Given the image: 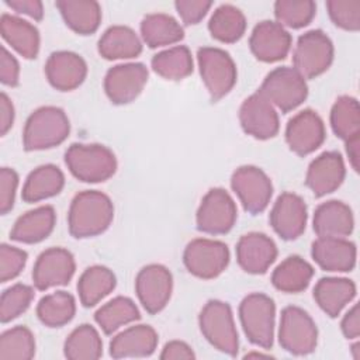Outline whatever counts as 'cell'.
<instances>
[{"mask_svg":"<svg viewBox=\"0 0 360 360\" xmlns=\"http://www.w3.org/2000/svg\"><path fill=\"white\" fill-rule=\"evenodd\" d=\"M114 218V205L110 197L97 190H84L76 194L68 212V226L72 236L82 239L103 233Z\"/></svg>","mask_w":360,"mask_h":360,"instance_id":"cell-1","label":"cell"},{"mask_svg":"<svg viewBox=\"0 0 360 360\" xmlns=\"http://www.w3.org/2000/svg\"><path fill=\"white\" fill-rule=\"evenodd\" d=\"M70 132L66 112L55 105L37 108L25 121L22 145L25 150H42L58 146Z\"/></svg>","mask_w":360,"mask_h":360,"instance_id":"cell-2","label":"cell"},{"mask_svg":"<svg viewBox=\"0 0 360 360\" xmlns=\"http://www.w3.org/2000/svg\"><path fill=\"white\" fill-rule=\"evenodd\" d=\"M70 173L86 183L110 179L117 170V159L111 149L100 143H72L65 152Z\"/></svg>","mask_w":360,"mask_h":360,"instance_id":"cell-3","label":"cell"},{"mask_svg":"<svg viewBox=\"0 0 360 360\" xmlns=\"http://www.w3.org/2000/svg\"><path fill=\"white\" fill-rule=\"evenodd\" d=\"M274 301L262 292L246 295L239 305V318L250 343L270 349L274 338Z\"/></svg>","mask_w":360,"mask_h":360,"instance_id":"cell-4","label":"cell"},{"mask_svg":"<svg viewBox=\"0 0 360 360\" xmlns=\"http://www.w3.org/2000/svg\"><path fill=\"white\" fill-rule=\"evenodd\" d=\"M198 323L204 338L219 352L236 356L239 350L238 332L231 307L219 300L208 301L200 312Z\"/></svg>","mask_w":360,"mask_h":360,"instance_id":"cell-5","label":"cell"},{"mask_svg":"<svg viewBox=\"0 0 360 360\" xmlns=\"http://www.w3.org/2000/svg\"><path fill=\"white\" fill-rule=\"evenodd\" d=\"M278 342L284 350L295 356H304L315 350L318 329L307 311L294 305L281 311Z\"/></svg>","mask_w":360,"mask_h":360,"instance_id":"cell-6","label":"cell"},{"mask_svg":"<svg viewBox=\"0 0 360 360\" xmlns=\"http://www.w3.org/2000/svg\"><path fill=\"white\" fill-rule=\"evenodd\" d=\"M257 91L273 105L287 112L302 104L308 96V86L305 79L294 68L281 66L264 77Z\"/></svg>","mask_w":360,"mask_h":360,"instance_id":"cell-7","label":"cell"},{"mask_svg":"<svg viewBox=\"0 0 360 360\" xmlns=\"http://www.w3.org/2000/svg\"><path fill=\"white\" fill-rule=\"evenodd\" d=\"M333 60V44L321 30H311L300 35L292 53L294 69L304 77L322 75Z\"/></svg>","mask_w":360,"mask_h":360,"instance_id":"cell-8","label":"cell"},{"mask_svg":"<svg viewBox=\"0 0 360 360\" xmlns=\"http://www.w3.org/2000/svg\"><path fill=\"white\" fill-rule=\"evenodd\" d=\"M202 82L212 100L226 96L236 83V65L231 55L212 46H202L197 52Z\"/></svg>","mask_w":360,"mask_h":360,"instance_id":"cell-9","label":"cell"},{"mask_svg":"<svg viewBox=\"0 0 360 360\" xmlns=\"http://www.w3.org/2000/svg\"><path fill=\"white\" fill-rule=\"evenodd\" d=\"M183 262L193 276L204 280L215 278L229 263V249L221 240L193 239L184 249Z\"/></svg>","mask_w":360,"mask_h":360,"instance_id":"cell-10","label":"cell"},{"mask_svg":"<svg viewBox=\"0 0 360 360\" xmlns=\"http://www.w3.org/2000/svg\"><path fill=\"white\" fill-rule=\"evenodd\" d=\"M238 217L232 197L224 188H211L201 200L197 210V228L204 233H226L235 225Z\"/></svg>","mask_w":360,"mask_h":360,"instance_id":"cell-11","label":"cell"},{"mask_svg":"<svg viewBox=\"0 0 360 360\" xmlns=\"http://www.w3.org/2000/svg\"><path fill=\"white\" fill-rule=\"evenodd\" d=\"M232 190L236 193L243 208L250 214L266 210L273 194V184L269 176L256 166H240L231 177Z\"/></svg>","mask_w":360,"mask_h":360,"instance_id":"cell-12","label":"cell"},{"mask_svg":"<svg viewBox=\"0 0 360 360\" xmlns=\"http://www.w3.org/2000/svg\"><path fill=\"white\" fill-rule=\"evenodd\" d=\"M172 288V273L162 264H148L136 274L135 291L139 302L149 314H158L167 305Z\"/></svg>","mask_w":360,"mask_h":360,"instance_id":"cell-13","label":"cell"},{"mask_svg":"<svg viewBox=\"0 0 360 360\" xmlns=\"http://www.w3.org/2000/svg\"><path fill=\"white\" fill-rule=\"evenodd\" d=\"M148 82V69L143 63H121L107 70L104 90L114 104L134 101Z\"/></svg>","mask_w":360,"mask_h":360,"instance_id":"cell-14","label":"cell"},{"mask_svg":"<svg viewBox=\"0 0 360 360\" xmlns=\"http://www.w3.org/2000/svg\"><path fill=\"white\" fill-rule=\"evenodd\" d=\"M73 255L63 248H49L35 260L32 281L37 290H48L56 285H66L75 274Z\"/></svg>","mask_w":360,"mask_h":360,"instance_id":"cell-15","label":"cell"},{"mask_svg":"<svg viewBox=\"0 0 360 360\" xmlns=\"http://www.w3.org/2000/svg\"><path fill=\"white\" fill-rule=\"evenodd\" d=\"M243 131L256 139H270L277 135L280 122L273 104L259 91L249 96L239 108Z\"/></svg>","mask_w":360,"mask_h":360,"instance_id":"cell-16","label":"cell"},{"mask_svg":"<svg viewBox=\"0 0 360 360\" xmlns=\"http://www.w3.org/2000/svg\"><path fill=\"white\" fill-rule=\"evenodd\" d=\"M285 141L290 149L300 156L312 153L325 141L322 118L309 108L297 112L285 127Z\"/></svg>","mask_w":360,"mask_h":360,"instance_id":"cell-17","label":"cell"},{"mask_svg":"<svg viewBox=\"0 0 360 360\" xmlns=\"http://www.w3.org/2000/svg\"><path fill=\"white\" fill-rule=\"evenodd\" d=\"M269 219L280 238L285 240L297 239L305 231L307 205L298 194L283 193L277 197Z\"/></svg>","mask_w":360,"mask_h":360,"instance_id":"cell-18","label":"cell"},{"mask_svg":"<svg viewBox=\"0 0 360 360\" xmlns=\"http://www.w3.org/2000/svg\"><path fill=\"white\" fill-rule=\"evenodd\" d=\"M249 45L252 53L259 60L277 62L287 56L291 48V35L278 22L264 20L255 25Z\"/></svg>","mask_w":360,"mask_h":360,"instance_id":"cell-19","label":"cell"},{"mask_svg":"<svg viewBox=\"0 0 360 360\" xmlns=\"http://www.w3.org/2000/svg\"><path fill=\"white\" fill-rule=\"evenodd\" d=\"M346 169L339 152L328 150L316 156L308 166L305 184L316 197L335 191L345 180Z\"/></svg>","mask_w":360,"mask_h":360,"instance_id":"cell-20","label":"cell"},{"mask_svg":"<svg viewBox=\"0 0 360 360\" xmlns=\"http://www.w3.org/2000/svg\"><path fill=\"white\" fill-rule=\"evenodd\" d=\"M277 246L271 238L262 232H249L240 236L236 245L239 266L250 274H263L274 263Z\"/></svg>","mask_w":360,"mask_h":360,"instance_id":"cell-21","label":"cell"},{"mask_svg":"<svg viewBox=\"0 0 360 360\" xmlns=\"http://www.w3.org/2000/svg\"><path fill=\"white\" fill-rule=\"evenodd\" d=\"M45 75L52 87L69 91L79 87L87 75L84 59L72 51H58L49 55L45 63Z\"/></svg>","mask_w":360,"mask_h":360,"instance_id":"cell-22","label":"cell"},{"mask_svg":"<svg viewBox=\"0 0 360 360\" xmlns=\"http://www.w3.org/2000/svg\"><path fill=\"white\" fill-rule=\"evenodd\" d=\"M312 259L326 271H350L356 264V245L346 238H318L312 243Z\"/></svg>","mask_w":360,"mask_h":360,"instance_id":"cell-23","label":"cell"},{"mask_svg":"<svg viewBox=\"0 0 360 360\" xmlns=\"http://www.w3.org/2000/svg\"><path fill=\"white\" fill-rule=\"evenodd\" d=\"M312 226L318 238H346L353 232V212L347 204L329 200L315 210Z\"/></svg>","mask_w":360,"mask_h":360,"instance_id":"cell-24","label":"cell"},{"mask_svg":"<svg viewBox=\"0 0 360 360\" xmlns=\"http://www.w3.org/2000/svg\"><path fill=\"white\" fill-rule=\"evenodd\" d=\"M158 346V333L149 325L129 326L110 343V354L114 359L124 357H148Z\"/></svg>","mask_w":360,"mask_h":360,"instance_id":"cell-25","label":"cell"},{"mask_svg":"<svg viewBox=\"0 0 360 360\" xmlns=\"http://www.w3.org/2000/svg\"><path fill=\"white\" fill-rule=\"evenodd\" d=\"M56 214L53 207L42 205L27 211L14 222L10 238L22 243H38L44 240L55 226Z\"/></svg>","mask_w":360,"mask_h":360,"instance_id":"cell-26","label":"cell"},{"mask_svg":"<svg viewBox=\"0 0 360 360\" xmlns=\"http://www.w3.org/2000/svg\"><path fill=\"white\" fill-rule=\"evenodd\" d=\"M354 295L356 284L343 277H323L314 288V298L316 304L330 318H336L354 298Z\"/></svg>","mask_w":360,"mask_h":360,"instance_id":"cell-27","label":"cell"},{"mask_svg":"<svg viewBox=\"0 0 360 360\" xmlns=\"http://www.w3.org/2000/svg\"><path fill=\"white\" fill-rule=\"evenodd\" d=\"M0 32L21 56L32 59L39 51V32L31 22L11 14H1Z\"/></svg>","mask_w":360,"mask_h":360,"instance_id":"cell-28","label":"cell"},{"mask_svg":"<svg viewBox=\"0 0 360 360\" xmlns=\"http://www.w3.org/2000/svg\"><path fill=\"white\" fill-rule=\"evenodd\" d=\"M141 51V39L135 31L127 25H111L98 39L100 55L110 60L135 58Z\"/></svg>","mask_w":360,"mask_h":360,"instance_id":"cell-29","label":"cell"},{"mask_svg":"<svg viewBox=\"0 0 360 360\" xmlns=\"http://www.w3.org/2000/svg\"><path fill=\"white\" fill-rule=\"evenodd\" d=\"M63 184L65 176L58 166L42 165L28 174L21 191V197L27 202H37L59 194Z\"/></svg>","mask_w":360,"mask_h":360,"instance_id":"cell-30","label":"cell"},{"mask_svg":"<svg viewBox=\"0 0 360 360\" xmlns=\"http://www.w3.org/2000/svg\"><path fill=\"white\" fill-rule=\"evenodd\" d=\"M59 8L65 22L75 32L87 35L93 34L101 21V7L94 0H58Z\"/></svg>","mask_w":360,"mask_h":360,"instance_id":"cell-31","label":"cell"},{"mask_svg":"<svg viewBox=\"0 0 360 360\" xmlns=\"http://www.w3.org/2000/svg\"><path fill=\"white\" fill-rule=\"evenodd\" d=\"M115 276L105 266L87 267L79 281L77 292L83 307H94L115 288Z\"/></svg>","mask_w":360,"mask_h":360,"instance_id":"cell-32","label":"cell"},{"mask_svg":"<svg viewBox=\"0 0 360 360\" xmlns=\"http://www.w3.org/2000/svg\"><path fill=\"white\" fill-rule=\"evenodd\" d=\"M314 276L312 266L300 256H288L273 271L271 283L283 292L304 291Z\"/></svg>","mask_w":360,"mask_h":360,"instance_id":"cell-33","label":"cell"},{"mask_svg":"<svg viewBox=\"0 0 360 360\" xmlns=\"http://www.w3.org/2000/svg\"><path fill=\"white\" fill-rule=\"evenodd\" d=\"M141 34L146 45L150 48L176 44L184 37L183 27L177 20L165 13L145 15L141 21Z\"/></svg>","mask_w":360,"mask_h":360,"instance_id":"cell-34","label":"cell"},{"mask_svg":"<svg viewBox=\"0 0 360 360\" xmlns=\"http://www.w3.org/2000/svg\"><path fill=\"white\" fill-rule=\"evenodd\" d=\"M208 30L211 35L221 42H236L246 30L245 14L232 4H221L212 13Z\"/></svg>","mask_w":360,"mask_h":360,"instance_id":"cell-35","label":"cell"},{"mask_svg":"<svg viewBox=\"0 0 360 360\" xmlns=\"http://www.w3.org/2000/svg\"><path fill=\"white\" fill-rule=\"evenodd\" d=\"M141 318L135 302L128 297H115L103 307H100L94 319L105 335H111L121 326L138 321Z\"/></svg>","mask_w":360,"mask_h":360,"instance_id":"cell-36","label":"cell"},{"mask_svg":"<svg viewBox=\"0 0 360 360\" xmlns=\"http://www.w3.org/2000/svg\"><path fill=\"white\" fill-rule=\"evenodd\" d=\"M76 312V302L72 294L55 291L42 297L37 305L39 321L49 328H59L70 322Z\"/></svg>","mask_w":360,"mask_h":360,"instance_id":"cell-37","label":"cell"},{"mask_svg":"<svg viewBox=\"0 0 360 360\" xmlns=\"http://www.w3.org/2000/svg\"><path fill=\"white\" fill-rule=\"evenodd\" d=\"M63 350L70 360H96L103 354V342L94 326L82 323L70 332Z\"/></svg>","mask_w":360,"mask_h":360,"instance_id":"cell-38","label":"cell"},{"mask_svg":"<svg viewBox=\"0 0 360 360\" xmlns=\"http://www.w3.org/2000/svg\"><path fill=\"white\" fill-rule=\"evenodd\" d=\"M330 125L336 136L352 139L360 135V107L359 101L352 96H340L330 110Z\"/></svg>","mask_w":360,"mask_h":360,"instance_id":"cell-39","label":"cell"},{"mask_svg":"<svg viewBox=\"0 0 360 360\" xmlns=\"http://www.w3.org/2000/svg\"><path fill=\"white\" fill-rule=\"evenodd\" d=\"M152 69L167 80H180L193 72V58L187 46L177 45L156 53Z\"/></svg>","mask_w":360,"mask_h":360,"instance_id":"cell-40","label":"cell"},{"mask_svg":"<svg viewBox=\"0 0 360 360\" xmlns=\"http://www.w3.org/2000/svg\"><path fill=\"white\" fill-rule=\"evenodd\" d=\"M35 354V339L27 326H14L1 333V360H30Z\"/></svg>","mask_w":360,"mask_h":360,"instance_id":"cell-41","label":"cell"},{"mask_svg":"<svg viewBox=\"0 0 360 360\" xmlns=\"http://www.w3.org/2000/svg\"><path fill=\"white\" fill-rule=\"evenodd\" d=\"M315 13L316 4L312 0H277L274 3V15L283 27H305L312 21Z\"/></svg>","mask_w":360,"mask_h":360,"instance_id":"cell-42","label":"cell"},{"mask_svg":"<svg viewBox=\"0 0 360 360\" xmlns=\"http://www.w3.org/2000/svg\"><path fill=\"white\" fill-rule=\"evenodd\" d=\"M34 298V290L27 284H14L3 291L0 298V319L7 323L25 312Z\"/></svg>","mask_w":360,"mask_h":360,"instance_id":"cell-43","label":"cell"},{"mask_svg":"<svg viewBox=\"0 0 360 360\" xmlns=\"http://www.w3.org/2000/svg\"><path fill=\"white\" fill-rule=\"evenodd\" d=\"M326 7L335 25L347 31H357L360 28L359 0H329Z\"/></svg>","mask_w":360,"mask_h":360,"instance_id":"cell-44","label":"cell"},{"mask_svg":"<svg viewBox=\"0 0 360 360\" xmlns=\"http://www.w3.org/2000/svg\"><path fill=\"white\" fill-rule=\"evenodd\" d=\"M27 263V252L3 243L0 246V281L15 278Z\"/></svg>","mask_w":360,"mask_h":360,"instance_id":"cell-45","label":"cell"},{"mask_svg":"<svg viewBox=\"0 0 360 360\" xmlns=\"http://www.w3.org/2000/svg\"><path fill=\"white\" fill-rule=\"evenodd\" d=\"M18 186V174L14 169L3 167L0 170V212L7 214L14 205L15 190Z\"/></svg>","mask_w":360,"mask_h":360,"instance_id":"cell-46","label":"cell"},{"mask_svg":"<svg viewBox=\"0 0 360 360\" xmlns=\"http://www.w3.org/2000/svg\"><path fill=\"white\" fill-rule=\"evenodd\" d=\"M212 1L210 0H177L174 7L184 24L191 25L200 22L207 11L211 8Z\"/></svg>","mask_w":360,"mask_h":360,"instance_id":"cell-47","label":"cell"},{"mask_svg":"<svg viewBox=\"0 0 360 360\" xmlns=\"http://www.w3.org/2000/svg\"><path fill=\"white\" fill-rule=\"evenodd\" d=\"M0 79L4 84L11 87L17 86L20 80V65L4 46H1L0 56Z\"/></svg>","mask_w":360,"mask_h":360,"instance_id":"cell-48","label":"cell"},{"mask_svg":"<svg viewBox=\"0 0 360 360\" xmlns=\"http://www.w3.org/2000/svg\"><path fill=\"white\" fill-rule=\"evenodd\" d=\"M194 357H195V354H194L193 349L181 340H172V342L166 343L160 353V359H163V360H179V359L190 360Z\"/></svg>","mask_w":360,"mask_h":360,"instance_id":"cell-49","label":"cell"},{"mask_svg":"<svg viewBox=\"0 0 360 360\" xmlns=\"http://www.w3.org/2000/svg\"><path fill=\"white\" fill-rule=\"evenodd\" d=\"M4 3L17 13L27 14L34 20L44 17V6L39 0H4Z\"/></svg>","mask_w":360,"mask_h":360,"instance_id":"cell-50","label":"cell"},{"mask_svg":"<svg viewBox=\"0 0 360 360\" xmlns=\"http://www.w3.org/2000/svg\"><path fill=\"white\" fill-rule=\"evenodd\" d=\"M340 329L347 339H357L360 335V312L359 305L354 304L343 316Z\"/></svg>","mask_w":360,"mask_h":360,"instance_id":"cell-51","label":"cell"},{"mask_svg":"<svg viewBox=\"0 0 360 360\" xmlns=\"http://www.w3.org/2000/svg\"><path fill=\"white\" fill-rule=\"evenodd\" d=\"M14 105L6 93L0 94V134L6 135L13 127Z\"/></svg>","mask_w":360,"mask_h":360,"instance_id":"cell-52","label":"cell"},{"mask_svg":"<svg viewBox=\"0 0 360 360\" xmlns=\"http://www.w3.org/2000/svg\"><path fill=\"white\" fill-rule=\"evenodd\" d=\"M360 135L347 139L346 141V153L349 158V162L354 172H359L360 167Z\"/></svg>","mask_w":360,"mask_h":360,"instance_id":"cell-53","label":"cell"},{"mask_svg":"<svg viewBox=\"0 0 360 360\" xmlns=\"http://www.w3.org/2000/svg\"><path fill=\"white\" fill-rule=\"evenodd\" d=\"M359 347H360V345H359V343H354V345L352 346V353H353V357H354V359H360Z\"/></svg>","mask_w":360,"mask_h":360,"instance_id":"cell-54","label":"cell"}]
</instances>
